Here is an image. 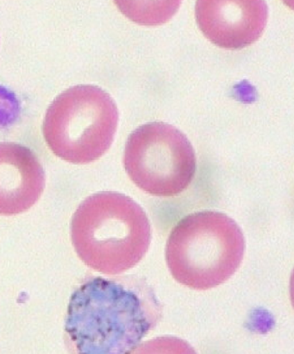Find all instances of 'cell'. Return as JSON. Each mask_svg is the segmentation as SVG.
Returning a JSON list of instances; mask_svg holds the SVG:
<instances>
[{
    "mask_svg": "<svg viewBox=\"0 0 294 354\" xmlns=\"http://www.w3.org/2000/svg\"><path fill=\"white\" fill-rule=\"evenodd\" d=\"M161 315V305L146 281L92 277L72 294L65 331L79 353H128Z\"/></svg>",
    "mask_w": 294,
    "mask_h": 354,
    "instance_id": "6da1fadb",
    "label": "cell"
},
{
    "mask_svg": "<svg viewBox=\"0 0 294 354\" xmlns=\"http://www.w3.org/2000/svg\"><path fill=\"white\" fill-rule=\"evenodd\" d=\"M71 238L85 265L100 273L117 275L133 268L146 254L150 223L130 197L101 192L79 205L72 218Z\"/></svg>",
    "mask_w": 294,
    "mask_h": 354,
    "instance_id": "7a4b0ae2",
    "label": "cell"
},
{
    "mask_svg": "<svg viewBox=\"0 0 294 354\" xmlns=\"http://www.w3.org/2000/svg\"><path fill=\"white\" fill-rule=\"evenodd\" d=\"M244 250L243 232L233 218L217 211L197 212L173 229L166 245V261L178 283L206 290L236 273Z\"/></svg>",
    "mask_w": 294,
    "mask_h": 354,
    "instance_id": "3957f363",
    "label": "cell"
},
{
    "mask_svg": "<svg viewBox=\"0 0 294 354\" xmlns=\"http://www.w3.org/2000/svg\"><path fill=\"white\" fill-rule=\"evenodd\" d=\"M119 111L98 86L79 85L55 99L45 115L43 136L57 157L75 165L98 160L112 144Z\"/></svg>",
    "mask_w": 294,
    "mask_h": 354,
    "instance_id": "277c9868",
    "label": "cell"
},
{
    "mask_svg": "<svg viewBox=\"0 0 294 354\" xmlns=\"http://www.w3.org/2000/svg\"><path fill=\"white\" fill-rule=\"evenodd\" d=\"M124 164L139 189L159 197L182 193L196 172L195 152L188 138L164 122L144 124L130 135Z\"/></svg>",
    "mask_w": 294,
    "mask_h": 354,
    "instance_id": "5b68a950",
    "label": "cell"
},
{
    "mask_svg": "<svg viewBox=\"0 0 294 354\" xmlns=\"http://www.w3.org/2000/svg\"><path fill=\"white\" fill-rule=\"evenodd\" d=\"M268 6L261 0H200L196 19L200 30L217 46L238 50L257 41L268 21Z\"/></svg>",
    "mask_w": 294,
    "mask_h": 354,
    "instance_id": "8992f818",
    "label": "cell"
},
{
    "mask_svg": "<svg viewBox=\"0 0 294 354\" xmlns=\"http://www.w3.org/2000/svg\"><path fill=\"white\" fill-rule=\"evenodd\" d=\"M44 187L43 166L29 148L0 143V215L12 216L29 210Z\"/></svg>",
    "mask_w": 294,
    "mask_h": 354,
    "instance_id": "52a82bcc",
    "label": "cell"
},
{
    "mask_svg": "<svg viewBox=\"0 0 294 354\" xmlns=\"http://www.w3.org/2000/svg\"><path fill=\"white\" fill-rule=\"evenodd\" d=\"M122 12L135 22L158 24L167 22L176 12L179 1L117 2Z\"/></svg>",
    "mask_w": 294,
    "mask_h": 354,
    "instance_id": "ba28073f",
    "label": "cell"
}]
</instances>
